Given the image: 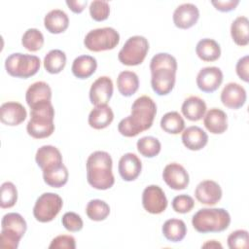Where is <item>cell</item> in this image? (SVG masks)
<instances>
[{"mask_svg":"<svg viewBox=\"0 0 249 249\" xmlns=\"http://www.w3.org/2000/svg\"><path fill=\"white\" fill-rule=\"evenodd\" d=\"M27 105L32 108L37 104L52 100V89L43 81H38L29 86L25 92Z\"/></svg>","mask_w":249,"mask_h":249,"instance_id":"23","label":"cell"},{"mask_svg":"<svg viewBox=\"0 0 249 249\" xmlns=\"http://www.w3.org/2000/svg\"><path fill=\"white\" fill-rule=\"evenodd\" d=\"M118 170L123 180L127 182L134 181L141 173L142 162L135 154L126 153L121 157Z\"/></svg>","mask_w":249,"mask_h":249,"instance_id":"19","label":"cell"},{"mask_svg":"<svg viewBox=\"0 0 249 249\" xmlns=\"http://www.w3.org/2000/svg\"><path fill=\"white\" fill-rule=\"evenodd\" d=\"M42 171L44 182L50 187L61 188L68 181L69 173L63 162L52 164L44 168Z\"/></svg>","mask_w":249,"mask_h":249,"instance_id":"22","label":"cell"},{"mask_svg":"<svg viewBox=\"0 0 249 249\" xmlns=\"http://www.w3.org/2000/svg\"><path fill=\"white\" fill-rule=\"evenodd\" d=\"M136 146L139 154L145 158H154L158 156L161 149L160 140L154 136H144L140 138L137 141Z\"/></svg>","mask_w":249,"mask_h":249,"instance_id":"36","label":"cell"},{"mask_svg":"<svg viewBox=\"0 0 249 249\" xmlns=\"http://www.w3.org/2000/svg\"><path fill=\"white\" fill-rule=\"evenodd\" d=\"M249 56L244 55L241 58L238 59L235 65V72L240 80L244 81L245 83H248L249 81Z\"/></svg>","mask_w":249,"mask_h":249,"instance_id":"44","label":"cell"},{"mask_svg":"<svg viewBox=\"0 0 249 249\" xmlns=\"http://www.w3.org/2000/svg\"><path fill=\"white\" fill-rule=\"evenodd\" d=\"M86 214L90 220L100 222L109 216L110 206L104 200L91 199L86 206Z\"/></svg>","mask_w":249,"mask_h":249,"instance_id":"35","label":"cell"},{"mask_svg":"<svg viewBox=\"0 0 249 249\" xmlns=\"http://www.w3.org/2000/svg\"><path fill=\"white\" fill-rule=\"evenodd\" d=\"M196 53L202 61H215L221 56V47L215 40L203 38L197 42Z\"/></svg>","mask_w":249,"mask_h":249,"instance_id":"28","label":"cell"},{"mask_svg":"<svg viewBox=\"0 0 249 249\" xmlns=\"http://www.w3.org/2000/svg\"><path fill=\"white\" fill-rule=\"evenodd\" d=\"M44 35L37 28H28L21 37V45L29 52H38L44 45Z\"/></svg>","mask_w":249,"mask_h":249,"instance_id":"37","label":"cell"},{"mask_svg":"<svg viewBox=\"0 0 249 249\" xmlns=\"http://www.w3.org/2000/svg\"><path fill=\"white\" fill-rule=\"evenodd\" d=\"M220 97L224 106L236 110L245 104L247 94L245 89L242 86L237 83L231 82L224 87Z\"/></svg>","mask_w":249,"mask_h":249,"instance_id":"15","label":"cell"},{"mask_svg":"<svg viewBox=\"0 0 249 249\" xmlns=\"http://www.w3.org/2000/svg\"><path fill=\"white\" fill-rule=\"evenodd\" d=\"M35 160L38 166L43 170L52 164L62 162V156L56 147L52 145H44L37 150Z\"/></svg>","mask_w":249,"mask_h":249,"instance_id":"30","label":"cell"},{"mask_svg":"<svg viewBox=\"0 0 249 249\" xmlns=\"http://www.w3.org/2000/svg\"><path fill=\"white\" fill-rule=\"evenodd\" d=\"M172 208L175 212L185 214L190 212L195 206V200L191 196L188 195H179L176 196L172 200Z\"/></svg>","mask_w":249,"mask_h":249,"instance_id":"41","label":"cell"},{"mask_svg":"<svg viewBox=\"0 0 249 249\" xmlns=\"http://www.w3.org/2000/svg\"><path fill=\"white\" fill-rule=\"evenodd\" d=\"M120 42V34L113 27H101L89 31L84 39L85 47L91 52L113 50Z\"/></svg>","mask_w":249,"mask_h":249,"instance_id":"9","label":"cell"},{"mask_svg":"<svg viewBox=\"0 0 249 249\" xmlns=\"http://www.w3.org/2000/svg\"><path fill=\"white\" fill-rule=\"evenodd\" d=\"M151 86L158 95H167L175 86L177 60L167 53L155 54L150 61Z\"/></svg>","mask_w":249,"mask_h":249,"instance_id":"2","label":"cell"},{"mask_svg":"<svg viewBox=\"0 0 249 249\" xmlns=\"http://www.w3.org/2000/svg\"><path fill=\"white\" fill-rule=\"evenodd\" d=\"M26 229V221L20 214L16 212L5 214L1 220L0 246L5 249L18 248Z\"/></svg>","mask_w":249,"mask_h":249,"instance_id":"6","label":"cell"},{"mask_svg":"<svg viewBox=\"0 0 249 249\" xmlns=\"http://www.w3.org/2000/svg\"><path fill=\"white\" fill-rule=\"evenodd\" d=\"M182 143L191 151L203 149L208 142L207 133L197 125H192L182 131Z\"/></svg>","mask_w":249,"mask_h":249,"instance_id":"20","label":"cell"},{"mask_svg":"<svg viewBox=\"0 0 249 249\" xmlns=\"http://www.w3.org/2000/svg\"><path fill=\"white\" fill-rule=\"evenodd\" d=\"M231 249H245L249 246V235L246 230H236L231 232L227 238Z\"/></svg>","mask_w":249,"mask_h":249,"instance_id":"40","label":"cell"},{"mask_svg":"<svg viewBox=\"0 0 249 249\" xmlns=\"http://www.w3.org/2000/svg\"><path fill=\"white\" fill-rule=\"evenodd\" d=\"M222 189L220 185L213 180L201 181L195 190L196 198L202 204L215 205L222 198Z\"/></svg>","mask_w":249,"mask_h":249,"instance_id":"17","label":"cell"},{"mask_svg":"<svg viewBox=\"0 0 249 249\" xmlns=\"http://www.w3.org/2000/svg\"><path fill=\"white\" fill-rule=\"evenodd\" d=\"M230 224V213L224 208H201L192 218L194 229L200 233L221 232L226 231Z\"/></svg>","mask_w":249,"mask_h":249,"instance_id":"5","label":"cell"},{"mask_svg":"<svg viewBox=\"0 0 249 249\" xmlns=\"http://www.w3.org/2000/svg\"><path fill=\"white\" fill-rule=\"evenodd\" d=\"M63 200L57 194L44 193L36 200L33 207V216L40 223L53 221L60 212Z\"/></svg>","mask_w":249,"mask_h":249,"instance_id":"10","label":"cell"},{"mask_svg":"<svg viewBox=\"0 0 249 249\" xmlns=\"http://www.w3.org/2000/svg\"><path fill=\"white\" fill-rule=\"evenodd\" d=\"M61 223L62 226L71 232L80 231L84 226L81 216L75 212H66L61 218Z\"/></svg>","mask_w":249,"mask_h":249,"instance_id":"42","label":"cell"},{"mask_svg":"<svg viewBox=\"0 0 249 249\" xmlns=\"http://www.w3.org/2000/svg\"><path fill=\"white\" fill-rule=\"evenodd\" d=\"M160 124L163 131L170 134H179L185 129L184 119L176 111L165 113L161 117Z\"/></svg>","mask_w":249,"mask_h":249,"instance_id":"34","label":"cell"},{"mask_svg":"<svg viewBox=\"0 0 249 249\" xmlns=\"http://www.w3.org/2000/svg\"><path fill=\"white\" fill-rule=\"evenodd\" d=\"M26 109L18 102L8 101L3 103L0 107V120L6 125H18L26 119Z\"/></svg>","mask_w":249,"mask_h":249,"instance_id":"18","label":"cell"},{"mask_svg":"<svg viewBox=\"0 0 249 249\" xmlns=\"http://www.w3.org/2000/svg\"><path fill=\"white\" fill-rule=\"evenodd\" d=\"M97 68L96 59L88 54L77 56L72 63L71 70L73 75L78 79H88L95 72Z\"/></svg>","mask_w":249,"mask_h":249,"instance_id":"27","label":"cell"},{"mask_svg":"<svg viewBox=\"0 0 249 249\" xmlns=\"http://www.w3.org/2000/svg\"><path fill=\"white\" fill-rule=\"evenodd\" d=\"M203 124L212 134H222L228 128V116L219 108H211L205 113Z\"/></svg>","mask_w":249,"mask_h":249,"instance_id":"21","label":"cell"},{"mask_svg":"<svg viewBox=\"0 0 249 249\" xmlns=\"http://www.w3.org/2000/svg\"><path fill=\"white\" fill-rule=\"evenodd\" d=\"M40 64V58L36 55L15 53L6 58L5 69L12 77L27 79L39 71Z\"/></svg>","mask_w":249,"mask_h":249,"instance_id":"7","label":"cell"},{"mask_svg":"<svg viewBox=\"0 0 249 249\" xmlns=\"http://www.w3.org/2000/svg\"><path fill=\"white\" fill-rule=\"evenodd\" d=\"M167 198L162 189L158 185L146 187L142 193V205L151 214H160L167 207Z\"/></svg>","mask_w":249,"mask_h":249,"instance_id":"11","label":"cell"},{"mask_svg":"<svg viewBox=\"0 0 249 249\" xmlns=\"http://www.w3.org/2000/svg\"><path fill=\"white\" fill-rule=\"evenodd\" d=\"M211 4L215 7L216 10L227 13L234 10L239 4V1L238 0H224V1L216 0V1H211Z\"/></svg>","mask_w":249,"mask_h":249,"instance_id":"45","label":"cell"},{"mask_svg":"<svg viewBox=\"0 0 249 249\" xmlns=\"http://www.w3.org/2000/svg\"><path fill=\"white\" fill-rule=\"evenodd\" d=\"M206 103L198 96H189L182 104L181 112L188 120L197 122L201 120L206 113Z\"/></svg>","mask_w":249,"mask_h":249,"instance_id":"25","label":"cell"},{"mask_svg":"<svg viewBox=\"0 0 249 249\" xmlns=\"http://www.w3.org/2000/svg\"><path fill=\"white\" fill-rule=\"evenodd\" d=\"M223 72L219 67L207 66L199 70L196 75V86L203 92H214L223 83Z\"/></svg>","mask_w":249,"mask_h":249,"instance_id":"14","label":"cell"},{"mask_svg":"<svg viewBox=\"0 0 249 249\" xmlns=\"http://www.w3.org/2000/svg\"><path fill=\"white\" fill-rule=\"evenodd\" d=\"M114 91L113 82L108 76L97 78L89 89V101L94 106L108 105Z\"/></svg>","mask_w":249,"mask_h":249,"instance_id":"12","label":"cell"},{"mask_svg":"<svg viewBox=\"0 0 249 249\" xmlns=\"http://www.w3.org/2000/svg\"><path fill=\"white\" fill-rule=\"evenodd\" d=\"M231 36L233 42L240 47L249 43V20L246 17H237L231 25Z\"/></svg>","mask_w":249,"mask_h":249,"instance_id":"32","label":"cell"},{"mask_svg":"<svg viewBox=\"0 0 249 249\" xmlns=\"http://www.w3.org/2000/svg\"><path fill=\"white\" fill-rule=\"evenodd\" d=\"M18 200V190L14 183L4 182L1 185V200L0 206L3 209L13 207Z\"/></svg>","mask_w":249,"mask_h":249,"instance_id":"38","label":"cell"},{"mask_svg":"<svg viewBox=\"0 0 249 249\" xmlns=\"http://www.w3.org/2000/svg\"><path fill=\"white\" fill-rule=\"evenodd\" d=\"M44 26L52 34L62 33L69 26V18L62 10H52L44 18Z\"/></svg>","mask_w":249,"mask_h":249,"instance_id":"24","label":"cell"},{"mask_svg":"<svg viewBox=\"0 0 249 249\" xmlns=\"http://www.w3.org/2000/svg\"><path fill=\"white\" fill-rule=\"evenodd\" d=\"M114 120V113L110 106H95L89 115L88 122L90 127L94 129H103L111 124Z\"/></svg>","mask_w":249,"mask_h":249,"instance_id":"26","label":"cell"},{"mask_svg":"<svg viewBox=\"0 0 249 249\" xmlns=\"http://www.w3.org/2000/svg\"><path fill=\"white\" fill-rule=\"evenodd\" d=\"M149 51V42L144 36L135 35L129 37L118 53V59L122 64L136 66L141 64Z\"/></svg>","mask_w":249,"mask_h":249,"instance_id":"8","label":"cell"},{"mask_svg":"<svg viewBox=\"0 0 249 249\" xmlns=\"http://www.w3.org/2000/svg\"><path fill=\"white\" fill-rule=\"evenodd\" d=\"M54 109L51 101L30 108V119L26 125L27 133L35 139L51 136L54 131Z\"/></svg>","mask_w":249,"mask_h":249,"instance_id":"4","label":"cell"},{"mask_svg":"<svg viewBox=\"0 0 249 249\" xmlns=\"http://www.w3.org/2000/svg\"><path fill=\"white\" fill-rule=\"evenodd\" d=\"M66 5L68 6V8L75 14H81L85 8L87 7V4H88V1L87 0H83V1H80V0H66Z\"/></svg>","mask_w":249,"mask_h":249,"instance_id":"46","label":"cell"},{"mask_svg":"<svg viewBox=\"0 0 249 249\" xmlns=\"http://www.w3.org/2000/svg\"><path fill=\"white\" fill-rule=\"evenodd\" d=\"M113 160L109 153L95 151L91 153L86 162L88 183L96 190H108L115 184L112 172Z\"/></svg>","mask_w":249,"mask_h":249,"instance_id":"3","label":"cell"},{"mask_svg":"<svg viewBox=\"0 0 249 249\" xmlns=\"http://www.w3.org/2000/svg\"><path fill=\"white\" fill-rule=\"evenodd\" d=\"M117 87L119 92L125 97L133 95L139 88V79L136 73L132 71H122L117 78Z\"/></svg>","mask_w":249,"mask_h":249,"instance_id":"31","label":"cell"},{"mask_svg":"<svg viewBox=\"0 0 249 249\" xmlns=\"http://www.w3.org/2000/svg\"><path fill=\"white\" fill-rule=\"evenodd\" d=\"M161 231L167 240L171 242H180L186 236L187 227L183 220L172 218L163 223Z\"/></svg>","mask_w":249,"mask_h":249,"instance_id":"29","label":"cell"},{"mask_svg":"<svg viewBox=\"0 0 249 249\" xmlns=\"http://www.w3.org/2000/svg\"><path fill=\"white\" fill-rule=\"evenodd\" d=\"M50 249H75V237L69 234H60L55 236L49 245Z\"/></svg>","mask_w":249,"mask_h":249,"instance_id":"43","label":"cell"},{"mask_svg":"<svg viewBox=\"0 0 249 249\" xmlns=\"http://www.w3.org/2000/svg\"><path fill=\"white\" fill-rule=\"evenodd\" d=\"M89 15L95 21H103L110 15V6L107 1L94 0L89 4Z\"/></svg>","mask_w":249,"mask_h":249,"instance_id":"39","label":"cell"},{"mask_svg":"<svg viewBox=\"0 0 249 249\" xmlns=\"http://www.w3.org/2000/svg\"><path fill=\"white\" fill-rule=\"evenodd\" d=\"M162 179L165 184L175 191L185 190L190 183V176L185 167L177 162L165 165L162 171Z\"/></svg>","mask_w":249,"mask_h":249,"instance_id":"13","label":"cell"},{"mask_svg":"<svg viewBox=\"0 0 249 249\" xmlns=\"http://www.w3.org/2000/svg\"><path fill=\"white\" fill-rule=\"evenodd\" d=\"M173 23L180 29H189L193 27L199 18L198 8L192 3L179 5L173 12Z\"/></svg>","mask_w":249,"mask_h":249,"instance_id":"16","label":"cell"},{"mask_svg":"<svg viewBox=\"0 0 249 249\" xmlns=\"http://www.w3.org/2000/svg\"><path fill=\"white\" fill-rule=\"evenodd\" d=\"M203 248H222V244L217 240H208L201 245Z\"/></svg>","mask_w":249,"mask_h":249,"instance_id":"47","label":"cell"},{"mask_svg":"<svg viewBox=\"0 0 249 249\" xmlns=\"http://www.w3.org/2000/svg\"><path fill=\"white\" fill-rule=\"evenodd\" d=\"M66 64V54L61 50H51L44 57V68L50 74L60 73Z\"/></svg>","mask_w":249,"mask_h":249,"instance_id":"33","label":"cell"},{"mask_svg":"<svg viewBox=\"0 0 249 249\" xmlns=\"http://www.w3.org/2000/svg\"><path fill=\"white\" fill-rule=\"evenodd\" d=\"M156 114L155 101L150 96L142 95L132 103L131 114L121 120L118 130L123 136L134 137L152 126Z\"/></svg>","mask_w":249,"mask_h":249,"instance_id":"1","label":"cell"}]
</instances>
